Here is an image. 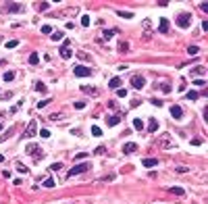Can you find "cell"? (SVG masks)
<instances>
[{
	"mask_svg": "<svg viewBox=\"0 0 208 204\" xmlns=\"http://www.w3.org/2000/svg\"><path fill=\"white\" fill-rule=\"evenodd\" d=\"M177 25H179L181 29H187V27L192 25V13H181V15L177 17Z\"/></svg>",
	"mask_w": 208,
	"mask_h": 204,
	"instance_id": "1",
	"label": "cell"
},
{
	"mask_svg": "<svg viewBox=\"0 0 208 204\" xmlns=\"http://www.w3.org/2000/svg\"><path fill=\"white\" fill-rule=\"evenodd\" d=\"M87 171H89V163H83V165H77V167H73L71 171H69V177H75V175L87 173Z\"/></svg>",
	"mask_w": 208,
	"mask_h": 204,
	"instance_id": "2",
	"label": "cell"
},
{
	"mask_svg": "<svg viewBox=\"0 0 208 204\" xmlns=\"http://www.w3.org/2000/svg\"><path fill=\"white\" fill-rule=\"evenodd\" d=\"M38 133V121H29V125H27V129H25V133H23V138H33V135Z\"/></svg>",
	"mask_w": 208,
	"mask_h": 204,
	"instance_id": "3",
	"label": "cell"
},
{
	"mask_svg": "<svg viewBox=\"0 0 208 204\" xmlns=\"http://www.w3.org/2000/svg\"><path fill=\"white\" fill-rule=\"evenodd\" d=\"M73 75L75 77H87V75H92V69H87V67H83V65H77L73 69Z\"/></svg>",
	"mask_w": 208,
	"mask_h": 204,
	"instance_id": "4",
	"label": "cell"
},
{
	"mask_svg": "<svg viewBox=\"0 0 208 204\" xmlns=\"http://www.w3.org/2000/svg\"><path fill=\"white\" fill-rule=\"evenodd\" d=\"M69 46H71V40H65L62 46H60V56H62V58H71V56H73V52H71V48H69Z\"/></svg>",
	"mask_w": 208,
	"mask_h": 204,
	"instance_id": "5",
	"label": "cell"
},
{
	"mask_svg": "<svg viewBox=\"0 0 208 204\" xmlns=\"http://www.w3.org/2000/svg\"><path fill=\"white\" fill-rule=\"evenodd\" d=\"M131 85H133L135 90H142V87L146 85V79H144L142 75H133V77H131Z\"/></svg>",
	"mask_w": 208,
	"mask_h": 204,
	"instance_id": "6",
	"label": "cell"
},
{
	"mask_svg": "<svg viewBox=\"0 0 208 204\" xmlns=\"http://www.w3.org/2000/svg\"><path fill=\"white\" fill-rule=\"evenodd\" d=\"M23 9H25V6H23L21 2H9L6 4V11L9 13H23Z\"/></svg>",
	"mask_w": 208,
	"mask_h": 204,
	"instance_id": "7",
	"label": "cell"
},
{
	"mask_svg": "<svg viewBox=\"0 0 208 204\" xmlns=\"http://www.w3.org/2000/svg\"><path fill=\"white\" fill-rule=\"evenodd\" d=\"M171 117H173V119H181V117H183V108H181L179 104H173V106H171Z\"/></svg>",
	"mask_w": 208,
	"mask_h": 204,
	"instance_id": "8",
	"label": "cell"
},
{
	"mask_svg": "<svg viewBox=\"0 0 208 204\" xmlns=\"http://www.w3.org/2000/svg\"><path fill=\"white\" fill-rule=\"evenodd\" d=\"M121 117H123V112H117V115H112V117H106V125H108V127L117 125V123L121 121Z\"/></svg>",
	"mask_w": 208,
	"mask_h": 204,
	"instance_id": "9",
	"label": "cell"
},
{
	"mask_svg": "<svg viewBox=\"0 0 208 204\" xmlns=\"http://www.w3.org/2000/svg\"><path fill=\"white\" fill-rule=\"evenodd\" d=\"M142 165H144L146 169H154V167L158 165V158H152V156H150V158H144Z\"/></svg>",
	"mask_w": 208,
	"mask_h": 204,
	"instance_id": "10",
	"label": "cell"
},
{
	"mask_svg": "<svg viewBox=\"0 0 208 204\" xmlns=\"http://www.w3.org/2000/svg\"><path fill=\"white\" fill-rule=\"evenodd\" d=\"M135 150H137V144H135V142H127V144L123 146V152H125V154H133Z\"/></svg>",
	"mask_w": 208,
	"mask_h": 204,
	"instance_id": "11",
	"label": "cell"
},
{
	"mask_svg": "<svg viewBox=\"0 0 208 204\" xmlns=\"http://www.w3.org/2000/svg\"><path fill=\"white\" fill-rule=\"evenodd\" d=\"M108 87H112V90H119V87H121V77H112V79L108 81Z\"/></svg>",
	"mask_w": 208,
	"mask_h": 204,
	"instance_id": "12",
	"label": "cell"
},
{
	"mask_svg": "<svg viewBox=\"0 0 208 204\" xmlns=\"http://www.w3.org/2000/svg\"><path fill=\"white\" fill-rule=\"evenodd\" d=\"M25 152L27 154H35V152H40V146L38 144H27L25 146Z\"/></svg>",
	"mask_w": 208,
	"mask_h": 204,
	"instance_id": "13",
	"label": "cell"
},
{
	"mask_svg": "<svg viewBox=\"0 0 208 204\" xmlns=\"http://www.w3.org/2000/svg\"><path fill=\"white\" fill-rule=\"evenodd\" d=\"M158 29L163 31V33H167V31H169V21H167V19H160V25H158Z\"/></svg>",
	"mask_w": 208,
	"mask_h": 204,
	"instance_id": "14",
	"label": "cell"
},
{
	"mask_svg": "<svg viewBox=\"0 0 208 204\" xmlns=\"http://www.w3.org/2000/svg\"><path fill=\"white\" fill-rule=\"evenodd\" d=\"M156 129H158V121L152 117V119L148 121V131H156Z\"/></svg>",
	"mask_w": 208,
	"mask_h": 204,
	"instance_id": "15",
	"label": "cell"
},
{
	"mask_svg": "<svg viewBox=\"0 0 208 204\" xmlns=\"http://www.w3.org/2000/svg\"><path fill=\"white\" fill-rule=\"evenodd\" d=\"M81 92H83V94H89V96H96V87H89V85H83V87H81Z\"/></svg>",
	"mask_w": 208,
	"mask_h": 204,
	"instance_id": "16",
	"label": "cell"
},
{
	"mask_svg": "<svg viewBox=\"0 0 208 204\" xmlns=\"http://www.w3.org/2000/svg\"><path fill=\"white\" fill-rule=\"evenodd\" d=\"M114 36V31H108V29H104V33H102V38H98V42L102 44V40H110Z\"/></svg>",
	"mask_w": 208,
	"mask_h": 204,
	"instance_id": "17",
	"label": "cell"
},
{
	"mask_svg": "<svg viewBox=\"0 0 208 204\" xmlns=\"http://www.w3.org/2000/svg\"><path fill=\"white\" fill-rule=\"evenodd\" d=\"M38 63H40V54L38 52H31L29 54V65H38Z\"/></svg>",
	"mask_w": 208,
	"mask_h": 204,
	"instance_id": "18",
	"label": "cell"
},
{
	"mask_svg": "<svg viewBox=\"0 0 208 204\" xmlns=\"http://www.w3.org/2000/svg\"><path fill=\"white\" fill-rule=\"evenodd\" d=\"M15 75H17V73H15V71H6V73H4V75H2V79H4V81H6V83H9V81H13V79H15Z\"/></svg>",
	"mask_w": 208,
	"mask_h": 204,
	"instance_id": "19",
	"label": "cell"
},
{
	"mask_svg": "<svg viewBox=\"0 0 208 204\" xmlns=\"http://www.w3.org/2000/svg\"><path fill=\"white\" fill-rule=\"evenodd\" d=\"M206 73V67H194L192 69V75H204Z\"/></svg>",
	"mask_w": 208,
	"mask_h": 204,
	"instance_id": "20",
	"label": "cell"
},
{
	"mask_svg": "<svg viewBox=\"0 0 208 204\" xmlns=\"http://www.w3.org/2000/svg\"><path fill=\"white\" fill-rule=\"evenodd\" d=\"M160 146H163V148H173V144H171V140H169V135H163V142H160Z\"/></svg>",
	"mask_w": 208,
	"mask_h": 204,
	"instance_id": "21",
	"label": "cell"
},
{
	"mask_svg": "<svg viewBox=\"0 0 208 204\" xmlns=\"http://www.w3.org/2000/svg\"><path fill=\"white\" fill-rule=\"evenodd\" d=\"M169 192L175 194V196H183V194H185V190H183V188H171Z\"/></svg>",
	"mask_w": 208,
	"mask_h": 204,
	"instance_id": "22",
	"label": "cell"
},
{
	"mask_svg": "<svg viewBox=\"0 0 208 204\" xmlns=\"http://www.w3.org/2000/svg\"><path fill=\"white\" fill-rule=\"evenodd\" d=\"M17 171H19V173H25V175L29 173V169H27L25 165H23V163H17Z\"/></svg>",
	"mask_w": 208,
	"mask_h": 204,
	"instance_id": "23",
	"label": "cell"
},
{
	"mask_svg": "<svg viewBox=\"0 0 208 204\" xmlns=\"http://www.w3.org/2000/svg\"><path fill=\"white\" fill-rule=\"evenodd\" d=\"M92 135L100 138V135H102V129H100V127H96V125H92Z\"/></svg>",
	"mask_w": 208,
	"mask_h": 204,
	"instance_id": "24",
	"label": "cell"
},
{
	"mask_svg": "<svg viewBox=\"0 0 208 204\" xmlns=\"http://www.w3.org/2000/svg\"><path fill=\"white\" fill-rule=\"evenodd\" d=\"M77 58H81V60H85V63H87V60H92V56H89L87 52H77Z\"/></svg>",
	"mask_w": 208,
	"mask_h": 204,
	"instance_id": "25",
	"label": "cell"
},
{
	"mask_svg": "<svg viewBox=\"0 0 208 204\" xmlns=\"http://www.w3.org/2000/svg\"><path fill=\"white\" fill-rule=\"evenodd\" d=\"M44 188H54V179H52V177L44 179Z\"/></svg>",
	"mask_w": 208,
	"mask_h": 204,
	"instance_id": "26",
	"label": "cell"
},
{
	"mask_svg": "<svg viewBox=\"0 0 208 204\" xmlns=\"http://www.w3.org/2000/svg\"><path fill=\"white\" fill-rule=\"evenodd\" d=\"M198 96H200V94H198V92H194V90H192V92H187V94H185V98H187V100H196Z\"/></svg>",
	"mask_w": 208,
	"mask_h": 204,
	"instance_id": "27",
	"label": "cell"
},
{
	"mask_svg": "<svg viewBox=\"0 0 208 204\" xmlns=\"http://www.w3.org/2000/svg\"><path fill=\"white\" fill-rule=\"evenodd\" d=\"M133 127H135L137 131H142V129H144V123H142L140 119H135V121H133Z\"/></svg>",
	"mask_w": 208,
	"mask_h": 204,
	"instance_id": "28",
	"label": "cell"
},
{
	"mask_svg": "<svg viewBox=\"0 0 208 204\" xmlns=\"http://www.w3.org/2000/svg\"><path fill=\"white\" fill-rule=\"evenodd\" d=\"M35 90H38V92H42V94H44V92H46V83L38 81V83H35Z\"/></svg>",
	"mask_w": 208,
	"mask_h": 204,
	"instance_id": "29",
	"label": "cell"
},
{
	"mask_svg": "<svg viewBox=\"0 0 208 204\" xmlns=\"http://www.w3.org/2000/svg\"><path fill=\"white\" fill-rule=\"evenodd\" d=\"M117 15H119V17H123V19H131V17H133L131 13H125V11H117Z\"/></svg>",
	"mask_w": 208,
	"mask_h": 204,
	"instance_id": "30",
	"label": "cell"
},
{
	"mask_svg": "<svg viewBox=\"0 0 208 204\" xmlns=\"http://www.w3.org/2000/svg\"><path fill=\"white\" fill-rule=\"evenodd\" d=\"M17 44H19V40H9V42L4 44V46H6V48H15Z\"/></svg>",
	"mask_w": 208,
	"mask_h": 204,
	"instance_id": "31",
	"label": "cell"
},
{
	"mask_svg": "<svg viewBox=\"0 0 208 204\" xmlns=\"http://www.w3.org/2000/svg\"><path fill=\"white\" fill-rule=\"evenodd\" d=\"M156 87H160V90H163V92H167V94L171 92V85H169V83H163V85H158V83H156Z\"/></svg>",
	"mask_w": 208,
	"mask_h": 204,
	"instance_id": "32",
	"label": "cell"
},
{
	"mask_svg": "<svg viewBox=\"0 0 208 204\" xmlns=\"http://www.w3.org/2000/svg\"><path fill=\"white\" fill-rule=\"evenodd\" d=\"M127 48H129L127 42H121V44H119V52H127Z\"/></svg>",
	"mask_w": 208,
	"mask_h": 204,
	"instance_id": "33",
	"label": "cell"
},
{
	"mask_svg": "<svg viewBox=\"0 0 208 204\" xmlns=\"http://www.w3.org/2000/svg\"><path fill=\"white\" fill-rule=\"evenodd\" d=\"M52 40H54V42L62 40V31H54V33H52Z\"/></svg>",
	"mask_w": 208,
	"mask_h": 204,
	"instance_id": "34",
	"label": "cell"
},
{
	"mask_svg": "<svg viewBox=\"0 0 208 204\" xmlns=\"http://www.w3.org/2000/svg\"><path fill=\"white\" fill-rule=\"evenodd\" d=\"M60 169H62L60 163H52V165H50V171H60Z\"/></svg>",
	"mask_w": 208,
	"mask_h": 204,
	"instance_id": "35",
	"label": "cell"
},
{
	"mask_svg": "<svg viewBox=\"0 0 208 204\" xmlns=\"http://www.w3.org/2000/svg\"><path fill=\"white\" fill-rule=\"evenodd\" d=\"M144 29H146V31H150V29H152V21H150V19H146V21H144Z\"/></svg>",
	"mask_w": 208,
	"mask_h": 204,
	"instance_id": "36",
	"label": "cell"
},
{
	"mask_svg": "<svg viewBox=\"0 0 208 204\" xmlns=\"http://www.w3.org/2000/svg\"><path fill=\"white\" fill-rule=\"evenodd\" d=\"M81 25H85V27L89 25V17H87V15H83V17H81Z\"/></svg>",
	"mask_w": 208,
	"mask_h": 204,
	"instance_id": "37",
	"label": "cell"
},
{
	"mask_svg": "<svg viewBox=\"0 0 208 204\" xmlns=\"http://www.w3.org/2000/svg\"><path fill=\"white\" fill-rule=\"evenodd\" d=\"M42 33H52V27L50 25H42Z\"/></svg>",
	"mask_w": 208,
	"mask_h": 204,
	"instance_id": "38",
	"label": "cell"
},
{
	"mask_svg": "<svg viewBox=\"0 0 208 204\" xmlns=\"http://www.w3.org/2000/svg\"><path fill=\"white\" fill-rule=\"evenodd\" d=\"M40 135L42 138H50V131L48 129H40Z\"/></svg>",
	"mask_w": 208,
	"mask_h": 204,
	"instance_id": "39",
	"label": "cell"
},
{
	"mask_svg": "<svg viewBox=\"0 0 208 204\" xmlns=\"http://www.w3.org/2000/svg\"><path fill=\"white\" fill-rule=\"evenodd\" d=\"M125 94H127V92H125V87H119V90H117V96H119V98H123Z\"/></svg>",
	"mask_w": 208,
	"mask_h": 204,
	"instance_id": "40",
	"label": "cell"
},
{
	"mask_svg": "<svg viewBox=\"0 0 208 204\" xmlns=\"http://www.w3.org/2000/svg\"><path fill=\"white\" fill-rule=\"evenodd\" d=\"M83 158H87V154H85V152H79V154L75 156V161H83Z\"/></svg>",
	"mask_w": 208,
	"mask_h": 204,
	"instance_id": "41",
	"label": "cell"
},
{
	"mask_svg": "<svg viewBox=\"0 0 208 204\" xmlns=\"http://www.w3.org/2000/svg\"><path fill=\"white\" fill-rule=\"evenodd\" d=\"M48 104H50V98H48V100H42V102L38 104V108H44V106H48Z\"/></svg>",
	"mask_w": 208,
	"mask_h": 204,
	"instance_id": "42",
	"label": "cell"
},
{
	"mask_svg": "<svg viewBox=\"0 0 208 204\" xmlns=\"http://www.w3.org/2000/svg\"><path fill=\"white\" fill-rule=\"evenodd\" d=\"M187 52H190V54H198V46H190Z\"/></svg>",
	"mask_w": 208,
	"mask_h": 204,
	"instance_id": "43",
	"label": "cell"
},
{
	"mask_svg": "<svg viewBox=\"0 0 208 204\" xmlns=\"http://www.w3.org/2000/svg\"><path fill=\"white\" fill-rule=\"evenodd\" d=\"M202 142H204V140H202V138H194V140H192V144H194V146H200V144H202Z\"/></svg>",
	"mask_w": 208,
	"mask_h": 204,
	"instance_id": "44",
	"label": "cell"
},
{
	"mask_svg": "<svg viewBox=\"0 0 208 204\" xmlns=\"http://www.w3.org/2000/svg\"><path fill=\"white\" fill-rule=\"evenodd\" d=\"M104 152H106V148H104V146H98V148H96V152H94V154H104Z\"/></svg>",
	"mask_w": 208,
	"mask_h": 204,
	"instance_id": "45",
	"label": "cell"
},
{
	"mask_svg": "<svg viewBox=\"0 0 208 204\" xmlns=\"http://www.w3.org/2000/svg\"><path fill=\"white\" fill-rule=\"evenodd\" d=\"M152 104H154V106H163V100H158V98H152Z\"/></svg>",
	"mask_w": 208,
	"mask_h": 204,
	"instance_id": "46",
	"label": "cell"
},
{
	"mask_svg": "<svg viewBox=\"0 0 208 204\" xmlns=\"http://www.w3.org/2000/svg\"><path fill=\"white\" fill-rule=\"evenodd\" d=\"M183 90H185V79L179 81V92H183Z\"/></svg>",
	"mask_w": 208,
	"mask_h": 204,
	"instance_id": "47",
	"label": "cell"
},
{
	"mask_svg": "<svg viewBox=\"0 0 208 204\" xmlns=\"http://www.w3.org/2000/svg\"><path fill=\"white\" fill-rule=\"evenodd\" d=\"M83 106H85L83 100H77V102H75V108H83Z\"/></svg>",
	"mask_w": 208,
	"mask_h": 204,
	"instance_id": "48",
	"label": "cell"
},
{
	"mask_svg": "<svg viewBox=\"0 0 208 204\" xmlns=\"http://www.w3.org/2000/svg\"><path fill=\"white\" fill-rule=\"evenodd\" d=\"M48 6H50L48 2H40V11H46V9H48Z\"/></svg>",
	"mask_w": 208,
	"mask_h": 204,
	"instance_id": "49",
	"label": "cell"
},
{
	"mask_svg": "<svg viewBox=\"0 0 208 204\" xmlns=\"http://www.w3.org/2000/svg\"><path fill=\"white\" fill-rule=\"evenodd\" d=\"M194 83H196V85H198V87H202V85H204V83H206V81H204V79H196V81H194Z\"/></svg>",
	"mask_w": 208,
	"mask_h": 204,
	"instance_id": "50",
	"label": "cell"
},
{
	"mask_svg": "<svg viewBox=\"0 0 208 204\" xmlns=\"http://www.w3.org/2000/svg\"><path fill=\"white\" fill-rule=\"evenodd\" d=\"M2 161H4V156H2V154H0V163H2Z\"/></svg>",
	"mask_w": 208,
	"mask_h": 204,
	"instance_id": "51",
	"label": "cell"
},
{
	"mask_svg": "<svg viewBox=\"0 0 208 204\" xmlns=\"http://www.w3.org/2000/svg\"><path fill=\"white\" fill-rule=\"evenodd\" d=\"M2 127H4V125H2V123H0V131H2Z\"/></svg>",
	"mask_w": 208,
	"mask_h": 204,
	"instance_id": "52",
	"label": "cell"
},
{
	"mask_svg": "<svg viewBox=\"0 0 208 204\" xmlns=\"http://www.w3.org/2000/svg\"><path fill=\"white\" fill-rule=\"evenodd\" d=\"M0 65H2V60H0Z\"/></svg>",
	"mask_w": 208,
	"mask_h": 204,
	"instance_id": "53",
	"label": "cell"
}]
</instances>
